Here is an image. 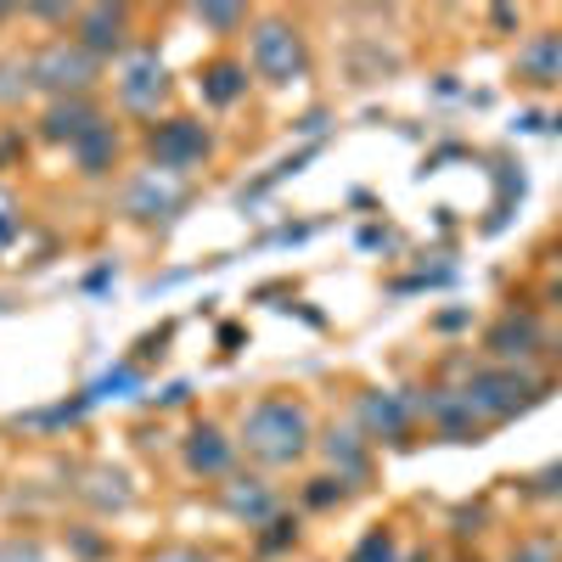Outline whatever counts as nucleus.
<instances>
[{
  "mask_svg": "<svg viewBox=\"0 0 562 562\" xmlns=\"http://www.w3.org/2000/svg\"><path fill=\"white\" fill-rule=\"evenodd\" d=\"M243 445H248V456H259V461H270V467L299 461V456L310 450V411H304L299 400H281V394L259 400V405L243 416Z\"/></svg>",
  "mask_w": 562,
  "mask_h": 562,
  "instance_id": "nucleus-1",
  "label": "nucleus"
},
{
  "mask_svg": "<svg viewBox=\"0 0 562 562\" xmlns=\"http://www.w3.org/2000/svg\"><path fill=\"white\" fill-rule=\"evenodd\" d=\"M248 63H254V74L270 79V85L299 79V74H304V40H299V29L281 23V18H265V23L254 29V40H248Z\"/></svg>",
  "mask_w": 562,
  "mask_h": 562,
  "instance_id": "nucleus-2",
  "label": "nucleus"
},
{
  "mask_svg": "<svg viewBox=\"0 0 562 562\" xmlns=\"http://www.w3.org/2000/svg\"><path fill=\"white\" fill-rule=\"evenodd\" d=\"M529 400H535V383L524 378V371H484V378L467 383V405L479 411V422H506Z\"/></svg>",
  "mask_w": 562,
  "mask_h": 562,
  "instance_id": "nucleus-3",
  "label": "nucleus"
},
{
  "mask_svg": "<svg viewBox=\"0 0 562 562\" xmlns=\"http://www.w3.org/2000/svg\"><path fill=\"white\" fill-rule=\"evenodd\" d=\"M209 130L198 124V119H169V124H158L153 130V169H169V175H180V169H192V164H203L209 158Z\"/></svg>",
  "mask_w": 562,
  "mask_h": 562,
  "instance_id": "nucleus-4",
  "label": "nucleus"
},
{
  "mask_svg": "<svg viewBox=\"0 0 562 562\" xmlns=\"http://www.w3.org/2000/svg\"><path fill=\"white\" fill-rule=\"evenodd\" d=\"M34 79L45 85V90H57V97H79V90L97 79V57L85 52V45H45L40 52V63H34Z\"/></svg>",
  "mask_w": 562,
  "mask_h": 562,
  "instance_id": "nucleus-5",
  "label": "nucleus"
},
{
  "mask_svg": "<svg viewBox=\"0 0 562 562\" xmlns=\"http://www.w3.org/2000/svg\"><path fill=\"white\" fill-rule=\"evenodd\" d=\"M119 97H124V108H135V113H153V108H158V97H164V63H158L153 45H140V52L124 57V68H119Z\"/></svg>",
  "mask_w": 562,
  "mask_h": 562,
  "instance_id": "nucleus-6",
  "label": "nucleus"
},
{
  "mask_svg": "<svg viewBox=\"0 0 562 562\" xmlns=\"http://www.w3.org/2000/svg\"><path fill=\"white\" fill-rule=\"evenodd\" d=\"M180 175H169V169H147L135 186H130V214L135 220H169L175 209H180Z\"/></svg>",
  "mask_w": 562,
  "mask_h": 562,
  "instance_id": "nucleus-7",
  "label": "nucleus"
},
{
  "mask_svg": "<svg viewBox=\"0 0 562 562\" xmlns=\"http://www.w3.org/2000/svg\"><path fill=\"white\" fill-rule=\"evenodd\" d=\"M360 428L371 439H405L411 428V405L400 394H360Z\"/></svg>",
  "mask_w": 562,
  "mask_h": 562,
  "instance_id": "nucleus-8",
  "label": "nucleus"
},
{
  "mask_svg": "<svg viewBox=\"0 0 562 562\" xmlns=\"http://www.w3.org/2000/svg\"><path fill=\"white\" fill-rule=\"evenodd\" d=\"M186 467H192V473H203V479H225L231 473V439L220 434V428H192L186 434Z\"/></svg>",
  "mask_w": 562,
  "mask_h": 562,
  "instance_id": "nucleus-9",
  "label": "nucleus"
},
{
  "mask_svg": "<svg viewBox=\"0 0 562 562\" xmlns=\"http://www.w3.org/2000/svg\"><path fill=\"white\" fill-rule=\"evenodd\" d=\"M124 29H130V12L124 7H90V12H79V45H85L90 57L113 52V45L124 40Z\"/></svg>",
  "mask_w": 562,
  "mask_h": 562,
  "instance_id": "nucleus-10",
  "label": "nucleus"
},
{
  "mask_svg": "<svg viewBox=\"0 0 562 562\" xmlns=\"http://www.w3.org/2000/svg\"><path fill=\"white\" fill-rule=\"evenodd\" d=\"M225 512L231 518H248V524H270L276 518V490L259 479H231L225 484Z\"/></svg>",
  "mask_w": 562,
  "mask_h": 562,
  "instance_id": "nucleus-11",
  "label": "nucleus"
},
{
  "mask_svg": "<svg viewBox=\"0 0 562 562\" xmlns=\"http://www.w3.org/2000/svg\"><path fill=\"white\" fill-rule=\"evenodd\" d=\"M518 74L529 85H557L562 79V34H540L518 52Z\"/></svg>",
  "mask_w": 562,
  "mask_h": 562,
  "instance_id": "nucleus-12",
  "label": "nucleus"
},
{
  "mask_svg": "<svg viewBox=\"0 0 562 562\" xmlns=\"http://www.w3.org/2000/svg\"><path fill=\"white\" fill-rule=\"evenodd\" d=\"M97 124H102L97 108H85L79 97H74V102H57L52 113H45V135H52V140H68V147H74V140H85Z\"/></svg>",
  "mask_w": 562,
  "mask_h": 562,
  "instance_id": "nucleus-13",
  "label": "nucleus"
},
{
  "mask_svg": "<svg viewBox=\"0 0 562 562\" xmlns=\"http://www.w3.org/2000/svg\"><path fill=\"white\" fill-rule=\"evenodd\" d=\"M535 344H540L535 315H506V321L495 326V333H490V349H495V355H506V360H512V355H529Z\"/></svg>",
  "mask_w": 562,
  "mask_h": 562,
  "instance_id": "nucleus-14",
  "label": "nucleus"
},
{
  "mask_svg": "<svg viewBox=\"0 0 562 562\" xmlns=\"http://www.w3.org/2000/svg\"><path fill=\"white\" fill-rule=\"evenodd\" d=\"M326 456H333V467H338V484H360L366 479V450H360V434H333L326 439Z\"/></svg>",
  "mask_w": 562,
  "mask_h": 562,
  "instance_id": "nucleus-15",
  "label": "nucleus"
},
{
  "mask_svg": "<svg viewBox=\"0 0 562 562\" xmlns=\"http://www.w3.org/2000/svg\"><path fill=\"white\" fill-rule=\"evenodd\" d=\"M74 153H79V169H85V175H102V169H108V158L119 153V135H113L108 124H97L85 140H74Z\"/></svg>",
  "mask_w": 562,
  "mask_h": 562,
  "instance_id": "nucleus-16",
  "label": "nucleus"
},
{
  "mask_svg": "<svg viewBox=\"0 0 562 562\" xmlns=\"http://www.w3.org/2000/svg\"><path fill=\"white\" fill-rule=\"evenodd\" d=\"M243 85H248V68H237V63H214L209 68V102H220V108H231V102H237L243 97Z\"/></svg>",
  "mask_w": 562,
  "mask_h": 562,
  "instance_id": "nucleus-17",
  "label": "nucleus"
},
{
  "mask_svg": "<svg viewBox=\"0 0 562 562\" xmlns=\"http://www.w3.org/2000/svg\"><path fill=\"white\" fill-rule=\"evenodd\" d=\"M349 562H400V546H394L389 529H371V535L349 551Z\"/></svg>",
  "mask_w": 562,
  "mask_h": 562,
  "instance_id": "nucleus-18",
  "label": "nucleus"
},
{
  "mask_svg": "<svg viewBox=\"0 0 562 562\" xmlns=\"http://www.w3.org/2000/svg\"><path fill=\"white\" fill-rule=\"evenodd\" d=\"M140 378H135V366H119V371H108V378L97 383V389H90V405H97V400H108V394H130Z\"/></svg>",
  "mask_w": 562,
  "mask_h": 562,
  "instance_id": "nucleus-19",
  "label": "nucleus"
},
{
  "mask_svg": "<svg viewBox=\"0 0 562 562\" xmlns=\"http://www.w3.org/2000/svg\"><path fill=\"white\" fill-rule=\"evenodd\" d=\"M198 23H209V29H237V23H248V12H243V7H198Z\"/></svg>",
  "mask_w": 562,
  "mask_h": 562,
  "instance_id": "nucleus-20",
  "label": "nucleus"
},
{
  "mask_svg": "<svg viewBox=\"0 0 562 562\" xmlns=\"http://www.w3.org/2000/svg\"><path fill=\"white\" fill-rule=\"evenodd\" d=\"M0 562H45L34 540H0Z\"/></svg>",
  "mask_w": 562,
  "mask_h": 562,
  "instance_id": "nucleus-21",
  "label": "nucleus"
},
{
  "mask_svg": "<svg viewBox=\"0 0 562 562\" xmlns=\"http://www.w3.org/2000/svg\"><path fill=\"white\" fill-rule=\"evenodd\" d=\"M18 237V203L7 198V192H0V248H7Z\"/></svg>",
  "mask_w": 562,
  "mask_h": 562,
  "instance_id": "nucleus-22",
  "label": "nucleus"
},
{
  "mask_svg": "<svg viewBox=\"0 0 562 562\" xmlns=\"http://www.w3.org/2000/svg\"><path fill=\"white\" fill-rule=\"evenodd\" d=\"M512 562H557V546H551V540H535V546H518V551H512Z\"/></svg>",
  "mask_w": 562,
  "mask_h": 562,
  "instance_id": "nucleus-23",
  "label": "nucleus"
},
{
  "mask_svg": "<svg viewBox=\"0 0 562 562\" xmlns=\"http://www.w3.org/2000/svg\"><path fill=\"white\" fill-rule=\"evenodd\" d=\"M333 501H344V484L333 490V479H315V490H310V506H333Z\"/></svg>",
  "mask_w": 562,
  "mask_h": 562,
  "instance_id": "nucleus-24",
  "label": "nucleus"
},
{
  "mask_svg": "<svg viewBox=\"0 0 562 562\" xmlns=\"http://www.w3.org/2000/svg\"><path fill=\"white\" fill-rule=\"evenodd\" d=\"M535 490H540V495H557V490H562V467H546V473L535 479Z\"/></svg>",
  "mask_w": 562,
  "mask_h": 562,
  "instance_id": "nucleus-25",
  "label": "nucleus"
},
{
  "mask_svg": "<svg viewBox=\"0 0 562 562\" xmlns=\"http://www.w3.org/2000/svg\"><path fill=\"white\" fill-rule=\"evenodd\" d=\"M153 562H209V557H203V551H186V546H180V551H158Z\"/></svg>",
  "mask_w": 562,
  "mask_h": 562,
  "instance_id": "nucleus-26",
  "label": "nucleus"
},
{
  "mask_svg": "<svg viewBox=\"0 0 562 562\" xmlns=\"http://www.w3.org/2000/svg\"><path fill=\"white\" fill-rule=\"evenodd\" d=\"M557 304H562V281H557Z\"/></svg>",
  "mask_w": 562,
  "mask_h": 562,
  "instance_id": "nucleus-27",
  "label": "nucleus"
},
{
  "mask_svg": "<svg viewBox=\"0 0 562 562\" xmlns=\"http://www.w3.org/2000/svg\"><path fill=\"white\" fill-rule=\"evenodd\" d=\"M557 130H562V119H557Z\"/></svg>",
  "mask_w": 562,
  "mask_h": 562,
  "instance_id": "nucleus-28",
  "label": "nucleus"
}]
</instances>
